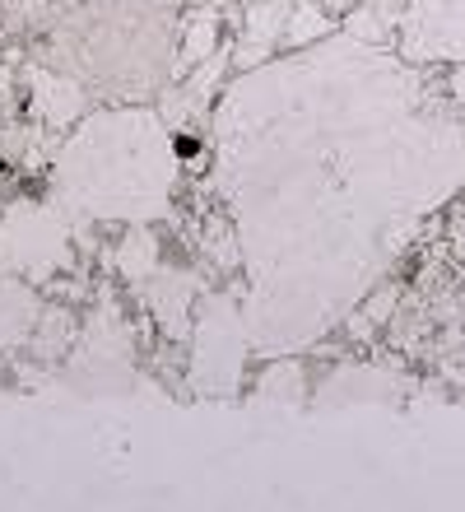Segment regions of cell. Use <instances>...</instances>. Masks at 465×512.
<instances>
[{
    "label": "cell",
    "mask_w": 465,
    "mask_h": 512,
    "mask_svg": "<svg viewBox=\"0 0 465 512\" xmlns=\"http://www.w3.org/2000/svg\"><path fill=\"white\" fill-rule=\"evenodd\" d=\"M173 149L163 117L140 108L93 117L80 135H70L56 163V182L98 219H126L145 224L168 210L173 196Z\"/></svg>",
    "instance_id": "6da1fadb"
},
{
    "label": "cell",
    "mask_w": 465,
    "mask_h": 512,
    "mask_svg": "<svg viewBox=\"0 0 465 512\" xmlns=\"http://www.w3.org/2000/svg\"><path fill=\"white\" fill-rule=\"evenodd\" d=\"M56 61L80 84L112 94H145L173 61V19L163 0H103L61 19Z\"/></svg>",
    "instance_id": "7a4b0ae2"
},
{
    "label": "cell",
    "mask_w": 465,
    "mask_h": 512,
    "mask_svg": "<svg viewBox=\"0 0 465 512\" xmlns=\"http://www.w3.org/2000/svg\"><path fill=\"white\" fill-rule=\"evenodd\" d=\"M70 256V224L56 205L19 201L0 219V266L24 275V280H52L66 270Z\"/></svg>",
    "instance_id": "3957f363"
},
{
    "label": "cell",
    "mask_w": 465,
    "mask_h": 512,
    "mask_svg": "<svg viewBox=\"0 0 465 512\" xmlns=\"http://www.w3.org/2000/svg\"><path fill=\"white\" fill-rule=\"evenodd\" d=\"M242 340H252L247 336V317H238L228 298H210V303H205V322L196 326V350H191L196 391L228 396V391L238 387Z\"/></svg>",
    "instance_id": "277c9868"
},
{
    "label": "cell",
    "mask_w": 465,
    "mask_h": 512,
    "mask_svg": "<svg viewBox=\"0 0 465 512\" xmlns=\"http://www.w3.org/2000/svg\"><path fill=\"white\" fill-rule=\"evenodd\" d=\"M400 52L465 66V0H410L400 19Z\"/></svg>",
    "instance_id": "5b68a950"
},
{
    "label": "cell",
    "mask_w": 465,
    "mask_h": 512,
    "mask_svg": "<svg viewBox=\"0 0 465 512\" xmlns=\"http://www.w3.org/2000/svg\"><path fill=\"white\" fill-rule=\"evenodd\" d=\"M33 84V117L38 126H75V117L84 112V84L75 75H56V70H33L28 75Z\"/></svg>",
    "instance_id": "8992f818"
},
{
    "label": "cell",
    "mask_w": 465,
    "mask_h": 512,
    "mask_svg": "<svg viewBox=\"0 0 465 512\" xmlns=\"http://www.w3.org/2000/svg\"><path fill=\"white\" fill-rule=\"evenodd\" d=\"M289 10H293L289 0H266V5H256V10L247 14V28H242V38H238V61H242V66L266 61L279 42H284Z\"/></svg>",
    "instance_id": "52a82bcc"
},
{
    "label": "cell",
    "mask_w": 465,
    "mask_h": 512,
    "mask_svg": "<svg viewBox=\"0 0 465 512\" xmlns=\"http://www.w3.org/2000/svg\"><path fill=\"white\" fill-rule=\"evenodd\" d=\"M38 322H42V308L38 298L28 294L24 275L0 270V345H19Z\"/></svg>",
    "instance_id": "ba28073f"
},
{
    "label": "cell",
    "mask_w": 465,
    "mask_h": 512,
    "mask_svg": "<svg viewBox=\"0 0 465 512\" xmlns=\"http://www.w3.org/2000/svg\"><path fill=\"white\" fill-rule=\"evenodd\" d=\"M0 10H5V24L14 28H47L61 24L75 10V0H0Z\"/></svg>",
    "instance_id": "9c48e42d"
},
{
    "label": "cell",
    "mask_w": 465,
    "mask_h": 512,
    "mask_svg": "<svg viewBox=\"0 0 465 512\" xmlns=\"http://www.w3.org/2000/svg\"><path fill=\"white\" fill-rule=\"evenodd\" d=\"M400 5H410V0H368V5H359V14L349 19V33L359 42L377 47V42L386 38V28H396L400 19H405V14H396Z\"/></svg>",
    "instance_id": "30bf717a"
},
{
    "label": "cell",
    "mask_w": 465,
    "mask_h": 512,
    "mask_svg": "<svg viewBox=\"0 0 465 512\" xmlns=\"http://www.w3.org/2000/svg\"><path fill=\"white\" fill-rule=\"evenodd\" d=\"M335 28V19L321 5H312V0H303L298 10H289V24H284V47H298L303 52L307 42H317V38H326Z\"/></svg>",
    "instance_id": "8fae6325"
},
{
    "label": "cell",
    "mask_w": 465,
    "mask_h": 512,
    "mask_svg": "<svg viewBox=\"0 0 465 512\" xmlns=\"http://www.w3.org/2000/svg\"><path fill=\"white\" fill-rule=\"evenodd\" d=\"M210 52H219V24H214L210 14H200L186 24V38H182V66H200V61H210Z\"/></svg>",
    "instance_id": "7c38bea8"
},
{
    "label": "cell",
    "mask_w": 465,
    "mask_h": 512,
    "mask_svg": "<svg viewBox=\"0 0 465 512\" xmlns=\"http://www.w3.org/2000/svg\"><path fill=\"white\" fill-rule=\"evenodd\" d=\"M303 387V368L298 364H275L266 373V382H261V401H298V391Z\"/></svg>",
    "instance_id": "4fadbf2b"
},
{
    "label": "cell",
    "mask_w": 465,
    "mask_h": 512,
    "mask_svg": "<svg viewBox=\"0 0 465 512\" xmlns=\"http://www.w3.org/2000/svg\"><path fill=\"white\" fill-rule=\"evenodd\" d=\"M117 266L131 275V280H145L149 266H154V238H145V233H135L131 243L117 252Z\"/></svg>",
    "instance_id": "5bb4252c"
},
{
    "label": "cell",
    "mask_w": 465,
    "mask_h": 512,
    "mask_svg": "<svg viewBox=\"0 0 465 512\" xmlns=\"http://www.w3.org/2000/svg\"><path fill=\"white\" fill-rule=\"evenodd\" d=\"M447 89H452L456 103H465V66H456V75H452V84H447Z\"/></svg>",
    "instance_id": "9a60e30c"
}]
</instances>
